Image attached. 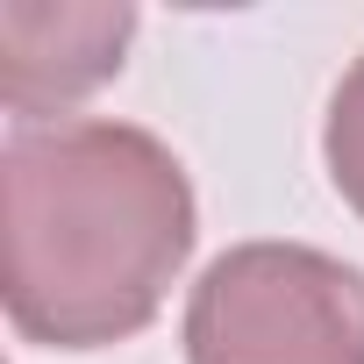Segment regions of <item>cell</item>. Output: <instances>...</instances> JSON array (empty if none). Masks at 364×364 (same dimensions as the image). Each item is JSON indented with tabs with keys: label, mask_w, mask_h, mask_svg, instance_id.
I'll return each instance as SVG.
<instances>
[{
	"label": "cell",
	"mask_w": 364,
	"mask_h": 364,
	"mask_svg": "<svg viewBox=\"0 0 364 364\" xmlns=\"http://www.w3.org/2000/svg\"><path fill=\"white\" fill-rule=\"evenodd\" d=\"M193 178L136 122H43L0 150V293L22 343L107 350L193 257Z\"/></svg>",
	"instance_id": "6da1fadb"
},
{
	"label": "cell",
	"mask_w": 364,
	"mask_h": 364,
	"mask_svg": "<svg viewBox=\"0 0 364 364\" xmlns=\"http://www.w3.org/2000/svg\"><path fill=\"white\" fill-rule=\"evenodd\" d=\"M186 364H364V272L314 243H236L186 300Z\"/></svg>",
	"instance_id": "7a4b0ae2"
},
{
	"label": "cell",
	"mask_w": 364,
	"mask_h": 364,
	"mask_svg": "<svg viewBox=\"0 0 364 364\" xmlns=\"http://www.w3.org/2000/svg\"><path fill=\"white\" fill-rule=\"evenodd\" d=\"M136 8L122 0H0V107L43 129L129 58Z\"/></svg>",
	"instance_id": "3957f363"
},
{
	"label": "cell",
	"mask_w": 364,
	"mask_h": 364,
	"mask_svg": "<svg viewBox=\"0 0 364 364\" xmlns=\"http://www.w3.org/2000/svg\"><path fill=\"white\" fill-rule=\"evenodd\" d=\"M321 157H328V178L343 208L364 222V58L336 79L328 93V122H321Z\"/></svg>",
	"instance_id": "277c9868"
}]
</instances>
